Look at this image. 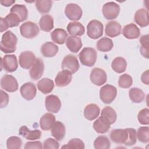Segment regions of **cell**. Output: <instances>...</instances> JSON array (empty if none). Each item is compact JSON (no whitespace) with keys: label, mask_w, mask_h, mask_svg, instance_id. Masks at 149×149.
<instances>
[{"label":"cell","mask_w":149,"mask_h":149,"mask_svg":"<svg viewBox=\"0 0 149 149\" xmlns=\"http://www.w3.org/2000/svg\"><path fill=\"white\" fill-rule=\"evenodd\" d=\"M105 33L109 37H115L121 33V25L116 21H111L106 24Z\"/></svg>","instance_id":"obj_24"},{"label":"cell","mask_w":149,"mask_h":149,"mask_svg":"<svg viewBox=\"0 0 149 149\" xmlns=\"http://www.w3.org/2000/svg\"><path fill=\"white\" fill-rule=\"evenodd\" d=\"M141 81L147 84V85H148L149 84V74H148V70H147L146 72H143L142 75H141Z\"/></svg>","instance_id":"obj_49"},{"label":"cell","mask_w":149,"mask_h":149,"mask_svg":"<svg viewBox=\"0 0 149 149\" xmlns=\"http://www.w3.org/2000/svg\"><path fill=\"white\" fill-rule=\"evenodd\" d=\"M63 70H66L72 74L76 73L79 69L80 65L76 56L71 54L67 55L64 57L61 63Z\"/></svg>","instance_id":"obj_8"},{"label":"cell","mask_w":149,"mask_h":149,"mask_svg":"<svg viewBox=\"0 0 149 149\" xmlns=\"http://www.w3.org/2000/svg\"><path fill=\"white\" fill-rule=\"evenodd\" d=\"M19 134L27 140H35L40 139L41 132L40 130H31L26 126H22L19 129Z\"/></svg>","instance_id":"obj_21"},{"label":"cell","mask_w":149,"mask_h":149,"mask_svg":"<svg viewBox=\"0 0 149 149\" xmlns=\"http://www.w3.org/2000/svg\"><path fill=\"white\" fill-rule=\"evenodd\" d=\"M1 32L6 30L9 27L17 26L21 22L20 17L14 13H9L5 18L0 17Z\"/></svg>","instance_id":"obj_9"},{"label":"cell","mask_w":149,"mask_h":149,"mask_svg":"<svg viewBox=\"0 0 149 149\" xmlns=\"http://www.w3.org/2000/svg\"><path fill=\"white\" fill-rule=\"evenodd\" d=\"M40 51L44 57L51 58L58 53V47L52 42H47L41 46Z\"/></svg>","instance_id":"obj_25"},{"label":"cell","mask_w":149,"mask_h":149,"mask_svg":"<svg viewBox=\"0 0 149 149\" xmlns=\"http://www.w3.org/2000/svg\"><path fill=\"white\" fill-rule=\"evenodd\" d=\"M100 109L98 105L95 104L87 105L84 109V116L89 120H93L96 119L100 115Z\"/></svg>","instance_id":"obj_29"},{"label":"cell","mask_w":149,"mask_h":149,"mask_svg":"<svg viewBox=\"0 0 149 149\" xmlns=\"http://www.w3.org/2000/svg\"><path fill=\"white\" fill-rule=\"evenodd\" d=\"M117 95L116 88L111 84H105L100 90L101 100L105 104H111Z\"/></svg>","instance_id":"obj_4"},{"label":"cell","mask_w":149,"mask_h":149,"mask_svg":"<svg viewBox=\"0 0 149 149\" xmlns=\"http://www.w3.org/2000/svg\"><path fill=\"white\" fill-rule=\"evenodd\" d=\"M44 70V64L42 60L39 58H36L35 62L31 66L29 73L30 77L34 80L40 79Z\"/></svg>","instance_id":"obj_17"},{"label":"cell","mask_w":149,"mask_h":149,"mask_svg":"<svg viewBox=\"0 0 149 149\" xmlns=\"http://www.w3.org/2000/svg\"><path fill=\"white\" fill-rule=\"evenodd\" d=\"M37 88L39 91L44 94L51 93L54 88L53 81L49 78H42L37 83Z\"/></svg>","instance_id":"obj_30"},{"label":"cell","mask_w":149,"mask_h":149,"mask_svg":"<svg viewBox=\"0 0 149 149\" xmlns=\"http://www.w3.org/2000/svg\"><path fill=\"white\" fill-rule=\"evenodd\" d=\"M55 116L51 113H46L40 119V125L42 130H49L52 129L55 122Z\"/></svg>","instance_id":"obj_22"},{"label":"cell","mask_w":149,"mask_h":149,"mask_svg":"<svg viewBox=\"0 0 149 149\" xmlns=\"http://www.w3.org/2000/svg\"><path fill=\"white\" fill-rule=\"evenodd\" d=\"M133 83V79L132 76L128 74H123L119 76L118 80V85L120 87L127 88L130 87Z\"/></svg>","instance_id":"obj_44"},{"label":"cell","mask_w":149,"mask_h":149,"mask_svg":"<svg viewBox=\"0 0 149 149\" xmlns=\"http://www.w3.org/2000/svg\"><path fill=\"white\" fill-rule=\"evenodd\" d=\"M72 79V73L68 70H63L58 73L55 79V82L58 87H65L71 82Z\"/></svg>","instance_id":"obj_18"},{"label":"cell","mask_w":149,"mask_h":149,"mask_svg":"<svg viewBox=\"0 0 149 149\" xmlns=\"http://www.w3.org/2000/svg\"><path fill=\"white\" fill-rule=\"evenodd\" d=\"M110 139L115 143L130 146L136 143V132L133 128L113 129L110 133Z\"/></svg>","instance_id":"obj_1"},{"label":"cell","mask_w":149,"mask_h":149,"mask_svg":"<svg viewBox=\"0 0 149 149\" xmlns=\"http://www.w3.org/2000/svg\"><path fill=\"white\" fill-rule=\"evenodd\" d=\"M1 88L9 93H13L18 90L19 85L17 80L10 74L3 75L1 79Z\"/></svg>","instance_id":"obj_11"},{"label":"cell","mask_w":149,"mask_h":149,"mask_svg":"<svg viewBox=\"0 0 149 149\" xmlns=\"http://www.w3.org/2000/svg\"><path fill=\"white\" fill-rule=\"evenodd\" d=\"M67 30L69 34L73 36H81L85 33L84 26L77 22L69 23L67 26Z\"/></svg>","instance_id":"obj_27"},{"label":"cell","mask_w":149,"mask_h":149,"mask_svg":"<svg viewBox=\"0 0 149 149\" xmlns=\"http://www.w3.org/2000/svg\"><path fill=\"white\" fill-rule=\"evenodd\" d=\"M51 37L53 42L58 44H63L68 38V33L64 29H56L51 33Z\"/></svg>","instance_id":"obj_31"},{"label":"cell","mask_w":149,"mask_h":149,"mask_svg":"<svg viewBox=\"0 0 149 149\" xmlns=\"http://www.w3.org/2000/svg\"><path fill=\"white\" fill-rule=\"evenodd\" d=\"M17 38L10 30L3 34L1 41V50L6 54L14 52L16 49Z\"/></svg>","instance_id":"obj_2"},{"label":"cell","mask_w":149,"mask_h":149,"mask_svg":"<svg viewBox=\"0 0 149 149\" xmlns=\"http://www.w3.org/2000/svg\"><path fill=\"white\" fill-rule=\"evenodd\" d=\"M22 144V139L17 136H11L6 140V147L8 149L20 148Z\"/></svg>","instance_id":"obj_42"},{"label":"cell","mask_w":149,"mask_h":149,"mask_svg":"<svg viewBox=\"0 0 149 149\" xmlns=\"http://www.w3.org/2000/svg\"><path fill=\"white\" fill-rule=\"evenodd\" d=\"M36 60L35 54L31 51H23L19 57L20 66L26 69H30Z\"/></svg>","instance_id":"obj_15"},{"label":"cell","mask_w":149,"mask_h":149,"mask_svg":"<svg viewBox=\"0 0 149 149\" xmlns=\"http://www.w3.org/2000/svg\"><path fill=\"white\" fill-rule=\"evenodd\" d=\"M52 1L51 0H37L35 1L36 7L41 13H47L50 11Z\"/></svg>","instance_id":"obj_38"},{"label":"cell","mask_w":149,"mask_h":149,"mask_svg":"<svg viewBox=\"0 0 149 149\" xmlns=\"http://www.w3.org/2000/svg\"><path fill=\"white\" fill-rule=\"evenodd\" d=\"M15 2V1H9V0H7V1H1V3L2 4V5L5 6H11L12 5H13L14 3Z\"/></svg>","instance_id":"obj_50"},{"label":"cell","mask_w":149,"mask_h":149,"mask_svg":"<svg viewBox=\"0 0 149 149\" xmlns=\"http://www.w3.org/2000/svg\"><path fill=\"white\" fill-rule=\"evenodd\" d=\"M20 92L23 98L29 101L33 100L36 97L37 88L33 83L27 82L21 86Z\"/></svg>","instance_id":"obj_16"},{"label":"cell","mask_w":149,"mask_h":149,"mask_svg":"<svg viewBox=\"0 0 149 149\" xmlns=\"http://www.w3.org/2000/svg\"><path fill=\"white\" fill-rule=\"evenodd\" d=\"M85 146L83 141L77 138H74L70 139L67 144L64 145L62 147V148H79L83 149L84 148Z\"/></svg>","instance_id":"obj_43"},{"label":"cell","mask_w":149,"mask_h":149,"mask_svg":"<svg viewBox=\"0 0 149 149\" xmlns=\"http://www.w3.org/2000/svg\"><path fill=\"white\" fill-rule=\"evenodd\" d=\"M110 125L109 122L101 116L93 123V128L97 133L103 134L109 130Z\"/></svg>","instance_id":"obj_26"},{"label":"cell","mask_w":149,"mask_h":149,"mask_svg":"<svg viewBox=\"0 0 149 149\" xmlns=\"http://www.w3.org/2000/svg\"><path fill=\"white\" fill-rule=\"evenodd\" d=\"M104 27L102 23L97 20H91L87 26V34L92 39H97L103 34Z\"/></svg>","instance_id":"obj_5"},{"label":"cell","mask_w":149,"mask_h":149,"mask_svg":"<svg viewBox=\"0 0 149 149\" xmlns=\"http://www.w3.org/2000/svg\"><path fill=\"white\" fill-rule=\"evenodd\" d=\"M78 56L81 63L86 66H93L97 61V51L91 47H85L79 54Z\"/></svg>","instance_id":"obj_3"},{"label":"cell","mask_w":149,"mask_h":149,"mask_svg":"<svg viewBox=\"0 0 149 149\" xmlns=\"http://www.w3.org/2000/svg\"><path fill=\"white\" fill-rule=\"evenodd\" d=\"M9 102V95L8 94L3 91L2 90H1V108H3L7 106Z\"/></svg>","instance_id":"obj_48"},{"label":"cell","mask_w":149,"mask_h":149,"mask_svg":"<svg viewBox=\"0 0 149 149\" xmlns=\"http://www.w3.org/2000/svg\"><path fill=\"white\" fill-rule=\"evenodd\" d=\"M18 67V62L15 55H6L1 58V70L3 69L6 72H13Z\"/></svg>","instance_id":"obj_10"},{"label":"cell","mask_w":149,"mask_h":149,"mask_svg":"<svg viewBox=\"0 0 149 149\" xmlns=\"http://www.w3.org/2000/svg\"><path fill=\"white\" fill-rule=\"evenodd\" d=\"M129 98L133 102L140 103L144 101L145 94L142 90L137 87H133L129 91Z\"/></svg>","instance_id":"obj_33"},{"label":"cell","mask_w":149,"mask_h":149,"mask_svg":"<svg viewBox=\"0 0 149 149\" xmlns=\"http://www.w3.org/2000/svg\"><path fill=\"white\" fill-rule=\"evenodd\" d=\"M10 13L16 14L20 19L21 22L26 20L28 17V10L24 5L16 4L14 5L10 10Z\"/></svg>","instance_id":"obj_34"},{"label":"cell","mask_w":149,"mask_h":149,"mask_svg":"<svg viewBox=\"0 0 149 149\" xmlns=\"http://www.w3.org/2000/svg\"><path fill=\"white\" fill-rule=\"evenodd\" d=\"M110 146L109 140L105 136L97 137L94 141V147L95 149H108L110 148Z\"/></svg>","instance_id":"obj_39"},{"label":"cell","mask_w":149,"mask_h":149,"mask_svg":"<svg viewBox=\"0 0 149 149\" xmlns=\"http://www.w3.org/2000/svg\"><path fill=\"white\" fill-rule=\"evenodd\" d=\"M134 22L140 27H144L148 25V13L145 9H138L134 16Z\"/></svg>","instance_id":"obj_20"},{"label":"cell","mask_w":149,"mask_h":149,"mask_svg":"<svg viewBox=\"0 0 149 149\" xmlns=\"http://www.w3.org/2000/svg\"><path fill=\"white\" fill-rule=\"evenodd\" d=\"M111 67L115 72L118 73H123L127 67L126 61L122 57H116L113 60Z\"/></svg>","instance_id":"obj_35"},{"label":"cell","mask_w":149,"mask_h":149,"mask_svg":"<svg viewBox=\"0 0 149 149\" xmlns=\"http://www.w3.org/2000/svg\"><path fill=\"white\" fill-rule=\"evenodd\" d=\"M140 43L141 46L140 49L141 54L146 58H148V35L142 36L140 38Z\"/></svg>","instance_id":"obj_41"},{"label":"cell","mask_w":149,"mask_h":149,"mask_svg":"<svg viewBox=\"0 0 149 149\" xmlns=\"http://www.w3.org/2000/svg\"><path fill=\"white\" fill-rule=\"evenodd\" d=\"M137 119L140 124L148 125L149 124V109L144 108L140 110L137 115Z\"/></svg>","instance_id":"obj_45"},{"label":"cell","mask_w":149,"mask_h":149,"mask_svg":"<svg viewBox=\"0 0 149 149\" xmlns=\"http://www.w3.org/2000/svg\"><path fill=\"white\" fill-rule=\"evenodd\" d=\"M45 106L48 112L58 113L61 108V102L58 96L51 94L45 97Z\"/></svg>","instance_id":"obj_14"},{"label":"cell","mask_w":149,"mask_h":149,"mask_svg":"<svg viewBox=\"0 0 149 149\" xmlns=\"http://www.w3.org/2000/svg\"><path fill=\"white\" fill-rule=\"evenodd\" d=\"M43 148L45 149L47 148H54L58 149L59 147V143L55 139L52 138H48L44 141Z\"/></svg>","instance_id":"obj_46"},{"label":"cell","mask_w":149,"mask_h":149,"mask_svg":"<svg viewBox=\"0 0 149 149\" xmlns=\"http://www.w3.org/2000/svg\"><path fill=\"white\" fill-rule=\"evenodd\" d=\"M113 47V41L107 37H102L97 42V48L101 52H108L112 49Z\"/></svg>","instance_id":"obj_36"},{"label":"cell","mask_w":149,"mask_h":149,"mask_svg":"<svg viewBox=\"0 0 149 149\" xmlns=\"http://www.w3.org/2000/svg\"><path fill=\"white\" fill-rule=\"evenodd\" d=\"M20 31L23 37L33 38L38 34L40 29L35 23L28 21L24 22L20 26Z\"/></svg>","instance_id":"obj_6"},{"label":"cell","mask_w":149,"mask_h":149,"mask_svg":"<svg viewBox=\"0 0 149 149\" xmlns=\"http://www.w3.org/2000/svg\"><path fill=\"white\" fill-rule=\"evenodd\" d=\"M102 12L106 19H115L119 14L120 6L118 3L114 2H109L103 5Z\"/></svg>","instance_id":"obj_7"},{"label":"cell","mask_w":149,"mask_h":149,"mask_svg":"<svg viewBox=\"0 0 149 149\" xmlns=\"http://www.w3.org/2000/svg\"><path fill=\"white\" fill-rule=\"evenodd\" d=\"M66 129L65 125L59 121H56L51 129L52 136L58 141L62 140L65 135Z\"/></svg>","instance_id":"obj_28"},{"label":"cell","mask_w":149,"mask_h":149,"mask_svg":"<svg viewBox=\"0 0 149 149\" xmlns=\"http://www.w3.org/2000/svg\"><path fill=\"white\" fill-rule=\"evenodd\" d=\"M136 136L139 141L143 143H147L149 141V127L142 126L138 129Z\"/></svg>","instance_id":"obj_40"},{"label":"cell","mask_w":149,"mask_h":149,"mask_svg":"<svg viewBox=\"0 0 149 149\" xmlns=\"http://www.w3.org/2000/svg\"><path fill=\"white\" fill-rule=\"evenodd\" d=\"M24 148L25 149H31V148H38L41 149L43 148L42 144L40 141H29L27 142Z\"/></svg>","instance_id":"obj_47"},{"label":"cell","mask_w":149,"mask_h":149,"mask_svg":"<svg viewBox=\"0 0 149 149\" xmlns=\"http://www.w3.org/2000/svg\"><path fill=\"white\" fill-rule=\"evenodd\" d=\"M90 79L94 84L100 86L106 83L107 75L103 69L99 68H95L91 71Z\"/></svg>","instance_id":"obj_13"},{"label":"cell","mask_w":149,"mask_h":149,"mask_svg":"<svg viewBox=\"0 0 149 149\" xmlns=\"http://www.w3.org/2000/svg\"><path fill=\"white\" fill-rule=\"evenodd\" d=\"M65 13L69 20L75 22L79 20L81 17L83 11L77 4L70 3L66 6Z\"/></svg>","instance_id":"obj_12"},{"label":"cell","mask_w":149,"mask_h":149,"mask_svg":"<svg viewBox=\"0 0 149 149\" xmlns=\"http://www.w3.org/2000/svg\"><path fill=\"white\" fill-rule=\"evenodd\" d=\"M39 25L41 30L49 32L54 28V19L51 15H44L41 17Z\"/></svg>","instance_id":"obj_32"},{"label":"cell","mask_w":149,"mask_h":149,"mask_svg":"<svg viewBox=\"0 0 149 149\" xmlns=\"http://www.w3.org/2000/svg\"><path fill=\"white\" fill-rule=\"evenodd\" d=\"M122 34L127 39H135L139 37L140 30L134 23H130L125 26Z\"/></svg>","instance_id":"obj_19"},{"label":"cell","mask_w":149,"mask_h":149,"mask_svg":"<svg viewBox=\"0 0 149 149\" xmlns=\"http://www.w3.org/2000/svg\"><path fill=\"white\" fill-rule=\"evenodd\" d=\"M66 45L70 51L77 53L82 47V42L80 37L70 36L67 38Z\"/></svg>","instance_id":"obj_23"},{"label":"cell","mask_w":149,"mask_h":149,"mask_svg":"<svg viewBox=\"0 0 149 149\" xmlns=\"http://www.w3.org/2000/svg\"><path fill=\"white\" fill-rule=\"evenodd\" d=\"M101 116L105 118L111 125L115 122L117 115L115 110L111 107H105L102 109Z\"/></svg>","instance_id":"obj_37"}]
</instances>
